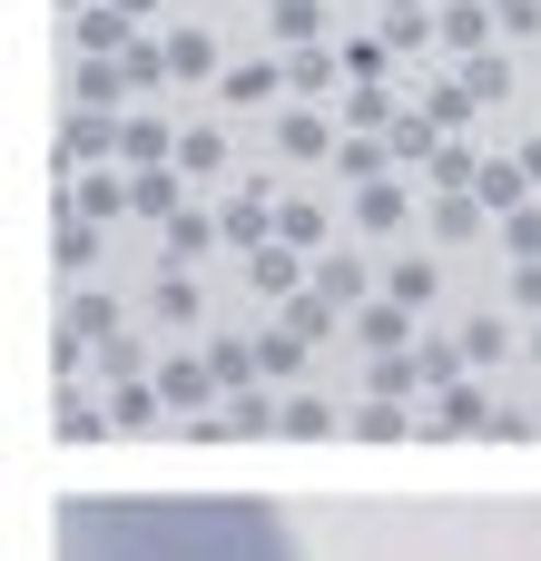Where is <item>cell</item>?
<instances>
[{
    "mask_svg": "<svg viewBox=\"0 0 541 561\" xmlns=\"http://www.w3.org/2000/svg\"><path fill=\"white\" fill-rule=\"evenodd\" d=\"M118 207H138V187H128L118 168H89V178H69V217H118Z\"/></svg>",
    "mask_w": 541,
    "mask_h": 561,
    "instance_id": "1",
    "label": "cell"
},
{
    "mask_svg": "<svg viewBox=\"0 0 541 561\" xmlns=\"http://www.w3.org/2000/svg\"><path fill=\"white\" fill-rule=\"evenodd\" d=\"M365 276H375V266H365L355 247H325V256H315V296H325V306H365Z\"/></svg>",
    "mask_w": 541,
    "mask_h": 561,
    "instance_id": "2",
    "label": "cell"
},
{
    "mask_svg": "<svg viewBox=\"0 0 541 561\" xmlns=\"http://www.w3.org/2000/svg\"><path fill=\"white\" fill-rule=\"evenodd\" d=\"M158 394H168L177 414H207V394H217V365H197V355H168V365H158Z\"/></svg>",
    "mask_w": 541,
    "mask_h": 561,
    "instance_id": "3",
    "label": "cell"
},
{
    "mask_svg": "<svg viewBox=\"0 0 541 561\" xmlns=\"http://www.w3.org/2000/svg\"><path fill=\"white\" fill-rule=\"evenodd\" d=\"M108 424H118V414H108V404H89V394H79V375H69V385H59V444H99Z\"/></svg>",
    "mask_w": 541,
    "mask_h": 561,
    "instance_id": "4",
    "label": "cell"
},
{
    "mask_svg": "<svg viewBox=\"0 0 541 561\" xmlns=\"http://www.w3.org/2000/svg\"><path fill=\"white\" fill-rule=\"evenodd\" d=\"M168 69L177 79H227L217 69V30H168Z\"/></svg>",
    "mask_w": 541,
    "mask_h": 561,
    "instance_id": "5",
    "label": "cell"
},
{
    "mask_svg": "<svg viewBox=\"0 0 541 561\" xmlns=\"http://www.w3.org/2000/svg\"><path fill=\"white\" fill-rule=\"evenodd\" d=\"M276 148H286V158H325V148H335L325 108H286V118H276Z\"/></svg>",
    "mask_w": 541,
    "mask_h": 561,
    "instance_id": "6",
    "label": "cell"
},
{
    "mask_svg": "<svg viewBox=\"0 0 541 561\" xmlns=\"http://www.w3.org/2000/svg\"><path fill=\"white\" fill-rule=\"evenodd\" d=\"M522 187H532V168H513V158H493V168H483V178H473V197H483V207H493V217H513V207H532V197H522Z\"/></svg>",
    "mask_w": 541,
    "mask_h": 561,
    "instance_id": "7",
    "label": "cell"
},
{
    "mask_svg": "<svg viewBox=\"0 0 541 561\" xmlns=\"http://www.w3.org/2000/svg\"><path fill=\"white\" fill-rule=\"evenodd\" d=\"M404 207H414V197H404L394 178H365V187H355V227H375V237H384V227H404Z\"/></svg>",
    "mask_w": 541,
    "mask_h": 561,
    "instance_id": "8",
    "label": "cell"
},
{
    "mask_svg": "<svg viewBox=\"0 0 541 561\" xmlns=\"http://www.w3.org/2000/svg\"><path fill=\"white\" fill-rule=\"evenodd\" d=\"M246 286H256V296H296V247H286V237H266V247L246 256Z\"/></svg>",
    "mask_w": 541,
    "mask_h": 561,
    "instance_id": "9",
    "label": "cell"
},
{
    "mask_svg": "<svg viewBox=\"0 0 541 561\" xmlns=\"http://www.w3.org/2000/svg\"><path fill=\"white\" fill-rule=\"evenodd\" d=\"M434 286H444L434 256H394V266H384V296H394V306H434Z\"/></svg>",
    "mask_w": 541,
    "mask_h": 561,
    "instance_id": "10",
    "label": "cell"
},
{
    "mask_svg": "<svg viewBox=\"0 0 541 561\" xmlns=\"http://www.w3.org/2000/svg\"><path fill=\"white\" fill-rule=\"evenodd\" d=\"M69 49H108V59H118V49H128V10H79V20H69Z\"/></svg>",
    "mask_w": 541,
    "mask_h": 561,
    "instance_id": "11",
    "label": "cell"
},
{
    "mask_svg": "<svg viewBox=\"0 0 541 561\" xmlns=\"http://www.w3.org/2000/svg\"><path fill=\"white\" fill-rule=\"evenodd\" d=\"M276 79H286L276 59H237V69L217 79V89H227V108H256V99H276Z\"/></svg>",
    "mask_w": 541,
    "mask_h": 561,
    "instance_id": "12",
    "label": "cell"
},
{
    "mask_svg": "<svg viewBox=\"0 0 541 561\" xmlns=\"http://www.w3.org/2000/svg\"><path fill=\"white\" fill-rule=\"evenodd\" d=\"M118 158H138V168H168V158H177V128H158V118H128V128H118Z\"/></svg>",
    "mask_w": 541,
    "mask_h": 561,
    "instance_id": "13",
    "label": "cell"
},
{
    "mask_svg": "<svg viewBox=\"0 0 541 561\" xmlns=\"http://www.w3.org/2000/svg\"><path fill=\"white\" fill-rule=\"evenodd\" d=\"M148 316H158V325H197V316H207V296H197L187 276H158V286H148Z\"/></svg>",
    "mask_w": 541,
    "mask_h": 561,
    "instance_id": "14",
    "label": "cell"
},
{
    "mask_svg": "<svg viewBox=\"0 0 541 561\" xmlns=\"http://www.w3.org/2000/svg\"><path fill=\"white\" fill-rule=\"evenodd\" d=\"M355 335H365L375 355H394V345L414 335V306H394V296H384V306H365V316H355Z\"/></svg>",
    "mask_w": 541,
    "mask_h": 561,
    "instance_id": "15",
    "label": "cell"
},
{
    "mask_svg": "<svg viewBox=\"0 0 541 561\" xmlns=\"http://www.w3.org/2000/svg\"><path fill=\"white\" fill-rule=\"evenodd\" d=\"M158 404H168V394H158V385H138V375H128V385H108V414H118V434H148V424H158Z\"/></svg>",
    "mask_w": 541,
    "mask_h": 561,
    "instance_id": "16",
    "label": "cell"
},
{
    "mask_svg": "<svg viewBox=\"0 0 541 561\" xmlns=\"http://www.w3.org/2000/svg\"><path fill=\"white\" fill-rule=\"evenodd\" d=\"M177 168L187 178H217L227 168V128H177Z\"/></svg>",
    "mask_w": 541,
    "mask_h": 561,
    "instance_id": "17",
    "label": "cell"
},
{
    "mask_svg": "<svg viewBox=\"0 0 541 561\" xmlns=\"http://www.w3.org/2000/svg\"><path fill=\"white\" fill-rule=\"evenodd\" d=\"M177 178H187V168H138V178H128V187H138V217L168 227V217H177Z\"/></svg>",
    "mask_w": 541,
    "mask_h": 561,
    "instance_id": "18",
    "label": "cell"
},
{
    "mask_svg": "<svg viewBox=\"0 0 541 561\" xmlns=\"http://www.w3.org/2000/svg\"><path fill=\"white\" fill-rule=\"evenodd\" d=\"M276 237H286V247H325V207H315V197H286V207H276Z\"/></svg>",
    "mask_w": 541,
    "mask_h": 561,
    "instance_id": "19",
    "label": "cell"
},
{
    "mask_svg": "<svg viewBox=\"0 0 541 561\" xmlns=\"http://www.w3.org/2000/svg\"><path fill=\"white\" fill-rule=\"evenodd\" d=\"M345 434H365V444H394V434H404V414H394V394H365V404L345 414Z\"/></svg>",
    "mask_w": 541,
    "mask_h": 561,
    "instance_id": "20",
    "label": "cell"
},
{
    "mask_svg": "<svg viewBox=\"0 0 541 561\" xmlns=\"http://www.w3.org/2000/svg\"><path fill=\"white\" fill-rule=\"evenodd\" d=\"M434 30H444L453 49H483V30H503V20H493V10H473V0H453V10H444Z\"/></svg>",
    "mask_w": 541,
    "mask_h": 561,
    "instance_id": "21",
    "label": "cell"
},
{
    "mask_svg": "<svg viewBox=\"0 0 541 561\" xmlns=\"http://www.w3.org/2000/svg\"><path fill=\"white\" fill-rule=\"evenodd\" d=\"M463 355H473V365H503V355H513V325H503V316H473V325H463Z\"/></svg>",
    "mask_w": 541,
    "mask_h": 561,
    "instance_id": "22",
    "label": "cell"
},
{
    "mask_svg": "<svg viewBox=\"0 0 541 561\" xmlns=\"http://www.w3.org/2000/svg\"><path fill=\"white\" fill-rule=\"evenodd\" d=\"M207 365H217V385H256V375H266V355H256V345H237V335H227V345H207Z\"/></svg>",
    "mask_w": 541,
    "mask_h": 561,
    "instance_id": "23",
    "label": "cell"
},
{
    "mask_svg": "<svg viewBox=\"0 0 541 561\" xmlns=\"http://www.w3.org/2000/svg\"><path fill=\"white\" fill-rule=\"evenodd\" d=\"M335 424H345V414H335L325 394H296V404H286V434H296V444H315V434H335Z\"/></svg>",
    "mask_w": 541,
    "mask_h": 561,
    "instance_id": "24",
    "label": "cell"
},
{
    "mask_svg": "<svg viewBox=\"0 0 541 561\" xmlns=\"http://www.w3.org/2000/svg\"><path fill=\"white\" fill-rule=\"evenodd\" d=\"M315 30H325V10H315V0H276V39L315 49Z\"/></svg>",
    "mask_w": 541,
    "mask_h": 561,
    "instance_id": "25",
    "label": "cell"
},
{
    "mask_svg": "<svg viewBox=\"0 0 541 561\" xmlns=\"http://www.w3.org/2000/svg\"><path fill=\"white\" fill-rule=\"evenodd\" d=\"M207 237H217V227H207L197 207H177V217H168V256H207Z\"/></svg>",
    "mask_w": 541,
    "mask_h": 561,
    "instance_id": "26",
    "label": "cell"
},
{
    "mask_svg": "<svg viewBox=\"0 0 541 561\" xmlns=\"http://www.w3.org/2000/svg\"><path fill=\"white\" fill-rule=\"evenodd\" d=\"M59 266H69V276H89V266H99V237H89V217H69V227H59Z\"/></svg>",
    "mask_w": 541,
    "mask_h": 561,
    "instance_id": "27",
    "label": "cell"
},
{
    "mask_svg": "<svg viewBox=\"0 0 541 561\" xmlns=\"http://www.w3.org/2000/svg\"><path fill=\"white\" fill-rule=\"evenodd\" d=\"M463 89H473V99H503V89H513V69H503L493 49H473V69H463Z\"/></svg>",
    "mask_w": 541,
    "mask_h": 561,
    "instance_id": "28",
    "label": "cell"
},
{
    "mask_svg": "<svg viewBox=\"0 0 541 561\" xmlns=\"http://www.w3.org/2000/svg\"><path fill=\"white\" fill-rule=\"evenodd\" d=\"M256 355H266V375H276V385H286V375H296V365H306V335H266V345H256Z\"/></svg>",
    "mask_w": 541,
    "mask_h": 561,
    "instance_id": "29",
    "label": "cell"
},
{
    "mask_svg": "<svg viewBox=\"0 0 541 561\" xmlns=\"http://www.w3.org/2000/svg\"><path fill=\"white\" fill-rule=\"evenodd\" d=\"M503 237H513V256H541V207H513Z\"/></svg>",
    "mask_w": 541,
    "mask_h": 561,
    "instance_id": "30",
    "label": "cell"
},
{
    "mask_svg": "<svg viewBox=\"0 0 541 561\" xmlns=\"http://www.w3.org/2000/svg\"><path fill=\"white\" fill-rule=\"evenodd\" d=\"M118 69H128V89H148V79L168 69V49H138V39H128V49H118Z\"/></svg>",
    "mask_w": 541,
    "mask_h": 561,
    "instance_id": "31",
    "label": "cell"
},
{
    "mask_svg": "<svg viewBox=\"0 0 541 561\" xmlns=\"http://www.w3.org/2000/svg\"><path fill=\"white\" fill-rule=\"evenodd\" d=\"M384 118H394L384 89H355V99H345V128H384Z\"/></svg>",
    "mask_w": 541,
    "mask_h": 561,
    "instance_id": "32",
    "label": "cell"
},
{
    "mask_svg": "<svg viewBox=\"0 0 541 561\" xmlns=\"http://www.w3.org/2000/svg\"><path fill=\"white\" fill-rule=\"evenodd\" d=\"M424 148H434V118H424V108H414V118H394V158H424Z\"/></svg>",
    "mask_w": 541,
    "mask_h": 561,
    "instance_id": "33",
    "label": "cell"
},
{
    "mask_svg": "<svg viewBox=\"0 0 541 561\" xmlns=\"http://www.w3.org/2000/svg\"><path fill=\"white\" fill-rule=\"evenodd\" d=\"M384 49H394V39H345V69H355V79H375V69H384Z\"/></svg>",
    "mask_w": 541,
    "mask_h": 561,
    "instance_id": "34",
    "label": "cell"
},
{
    "mask_svg": "<svg viewBox=\"0 0 541 561\" xmlns=\"http://www.w3.org/2000/svg\"><path fill=\"white\" fill-rule=\"evenodd\" d=\"M493 20L503 30H541V0H493Z\"/></svg>",
    "mask_w": 541,
    "mask_h": 561,
    "instance_id": "35",
    "label": "cell"
},
{
    "mask_svg": "<svg viewBox=\"0 0 541 561\" xmlns=\"http://www.w3.org/2000/svg\"><path fill=\"white\" fill-rule=\"evenodd\" d=\"M513 306H541V256H522V266H513Z\"/></svg>",
    "mask_w": 541,
    "mask_h": 561,
    "instance_id": "36",
    "label": "cell"
},
{
    "mask_svg": "<svg viewBox=\"0 0 541 561\" xmlns=\"http://www.w3.org/2000/svg\"><path fill=\"white\" fill-rule=\"evenodd\" d=\"M108 10H128V20H138V10H158V0H108Z\"/></svg>",
    "mask_w": 541,
    "mask_h": 561,
    "instance_id": "37",
    "label": "cell"
},
{
    "mask_svg": "<svg viewBox=\"0 0 541 561\" xmlns=\"http://www.w3.org/2000/svg\"><path fill=\"white\" fill-rule=\"evenodd\" d=\"M522 168H532V178H541V138H532V148H522Z\"/></svg>",
    "mask_w": 541,
    "mask_h": 561,
    "instance_id": "38",
    "label": "cell"
},
{
    "mask_svg": "<svg viewBox=\"0 0 541 561\" xmlns=\"http://www.w3.org/2000/svg\"><path fill=\"white\" fill-rule=\"evenodd\" d=\"M384 10H414V0H384Z\"/></svg>",
    "mask_w": 541,
    "mask_h": 561,
    "instance_id": "39",
    "label": "cell"
},
{
    "mask_svg": "<svg viewBox=\"0 0 541 561\" xmlns=\"http://www.w3.org/2000/svg\"><path fill=\"white\" fill-rule=\"evenodd\" d=\"M59 10H89V0H59Z\"/></svg>",
    "mask_w": 541,
    "mask_h": 561,
    "instance_id": "40",
    "label": "cell"
},
{
    "mask_svg": "<svg viewBox=\"0 0 541 561\" xmlns=\"http://www.w3.org/2000/svg\"><path fill=\"white\" fill-rule=\"evenodd\" d=\"M532 365H541V335H532Z\"/></svg>",
    "mask_w": 541,
    "mask_h": 561,
    "instance_id": "41",
    "label": "cell"
}]
</instances>
